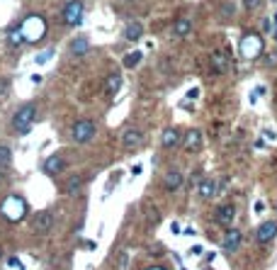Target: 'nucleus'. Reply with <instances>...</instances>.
Masks as SVG:
<instances>
[{
  "mask_svg": "<svg viewBox=\"0 0 277 270\" xmlns=\"http://www.w3.org/2000/svg\"><path fill=\"white\" fill-rule=\"evenodd\" d=\"M236 219V207L233 204H221L216 212V224L221 226H231V221Z\"/></svg>",
  "mask_w": 277,
  "mask_h": 270,
  "instance_id": "10",
  "label": "nucleus"
},
{
  "mask_svg": "<svg viewBox=\"0 0 277 270\" xmlns=\"http://www.w3.org/2000/svg\"><path fill=\"white\" fill-rule=\"evenodd\" d=\"M20 27H22L24 42H39V39L46 34V25H44V20H42V17H37V15L27 17Z\"/></svg>",
  "mask_w": 277,
  "mask_h": 270,
  "instance_id": "2",
  "label": "nucleus"
},
{
  "mask_svg": "<svg viewBox=\"0 0 277 270\" xmlns=\"http://www.w3.org/2000/svg\"><path fill=\"white\" fill-rule=\"evenodd\" d=\"M64 168H66V163H64L61 156H51V158L44 163V173H46V175H59Z\"/></svg>",
  "mask_w": 277,
  "mask_h": 270,
  "instance_id": "13",
  "label": "nucleus"
},
{
  "mask_svg": "<svg viewBox=\"0 0 277 270\" xmlns=\"http://www.w3.org/2000/svg\"><path fill=\"white\" fill-rule=\"evenodd\" d=\"M183 183H185V180H183V173H180V171H170V173H165V178H163L165 190H178Z\"/></svg>",
  "mask_w": 277,
  "mask_h": 270,
  "instance_id": "14",
  "label": "nucleus"
},
{
  "mask_svg": "<svg viewBox=\"0 0 277 270\" xmlns=\"http://www.w3.org/2000/svg\"><path fill=\"white\" fill-rule=\"evenodd\" d=\"M260 2H263V0H243V7H246L248 12H255V10L260 7Z\"/></svg>",
  "mask_w": 277,
  "mask_h": 270,
  "instance_id": "28",
  "label": "nucleus"
},
{
  "mask_svg": "<svg viewBox=\"0 0 277 270\" xmlns=\"http://www.w3.org/2000/svg\"><path fill=\"white\" fill-rule=\"evenodd\" d=\"M27 214V204H24V200L22 197H7L5 200V204H2V217H7L10 221H20L22 217Z\"/></svg>",
  "mask_w": 277,
  "mask_h": 270,
  "instance_id": "3",
  "label": "nucleus"
},
{
  "mask_svg": "<svg viewBox=\"0 0 277 270\" xmlns=\"http://www.w3.org/2000/svg\"><path fill=\"white\" fill-rule=\"evenodd\" d=\"M141 34H143V25H141V22H129V25H127V29H124V37H127L129 42H137V39H141Z\"/></svg>",
  "mask_w": 277,
  "mask_h": 270,
  "instance_id": "19",
  "label": "nucleus"
},
{
  "mask_svg": "<svg viewBox=\"0 0 277 270\" xmlns=\"http://www.w3.org/2000/svg\"><path fill=\"white\" fill-rule=\"evenodd\" d=\"M129 2H134V0H129Z\"/></svg>",
  "mask_w": 277,
  "mask_h": 270,
  "instance_id": "33",
  "label": "nucleus"
},
{
  "mask_svg": "<svg viewBox=\"0 0 277 270\" xmlns=\"http://www.w3.org/2000/svg\"><path fill=\"white\" fill-rule=\"evenodd\" d=\"M80 20H83V2L80 0H70L69 5L64 7V22L69 27H75V25H80Z\"/></svg>",
  "mask_w": 277,
  "mask_h": 270,
  "instance_id": "6",
  "label": "nucleus"
},
{
  "mask_svg": "<svg viewBox=\"0 0 277 270\" xmlns=\"http://www.w3.org/2000/svg\"><path fill=\"white\" fill-rule=\"evenodd\" d=\"M173 32H175V37H187V34L192 32V22H190L187 17H180V20L175 22Z\"/></svg>",
  "mask_w": 277,
  "mask_h": 270,
  "instance_id": "20",
  "label": "nucleus"
},
{
  "mask_svg": "<svg viewBox=\"0 0 277 270\" xmlns=\"http://www.w3.org/2000/svg\"><path fill=\"white\" fill-rule=\"evenodd\" d=\"M7 42H10L12 47H20V44L24 42V34H22V27H12V29L7 32Z\"/></svg>",
  "mask_w": 277,
  "mask_h": 270,
  "instance_id": "21",
  "label": "nucleus"
},
{
  "mask_svg": "<svg viewBox=\"0 0 277 270\" xmlns=\"http://www.w3.org/2000/svg\"><path fill=\"white\" fill-rule=\"evenodd\" d=\"M34 120H37V107H34V105H22V107L15 112V117H12V127H15L17 134H27V132L32 129Z\"/></svg>",
  "mask_w": 277,
  "mask_h": 270,
  "instance_id": "1",
  "label": "nucleus"
},
{
  "mask_svg": "<svg viewBox=\"0 0 277 270\" xmlns=\"http://www.w3.org/2000/svg\"><path fill=\"white\" fill-rule=\"evenodd\" d=\"M185 148L187 151H200L202 148V132L200 129H190L185 134Z\"/></svg>",
  "mask_w": 277,
  "mask_h": 270,
  "instance_id": "12",
  "label": "nucleus"
},
{
  "mask_svg": "<svg viewBox=\"0 0 277 270\" xmlns=\"http://www.w3.org/2000/svg\"><path fill=\"white\" fill-rule=\"evenodd\" d=\"M7 93H10V80L7 78H0V102L7 100Z\"/></svg>",
  "mask_w": 277,
  "mask_h": 270,
  "instance_id": "25",
  "label": "nucleus"
},
{
  "mask_svg": "<svg viewBox=\"0 0 277 270\" xmlns=\"http://www.w3.org/2000/svg\"><path fill=\"white\" fill-rule=\"evenodd\" d=\"M241 244H243V234H241L238 229H229V231L224 234V239H221V248H224L226 253H236V251L241 248Z\"/></svg>",
  "mask_w": 277,
  "mask_h": 270,
  "instance_id": "7",
  "label": "nucleus"
},
{
  "mask_svg": "<svg viewBox=\"0 0 277 270\" xmlns=\"http://www.w3.org/2000/svg\"><path fill=\"white\" fill-rule=\"evenodd\" d=\"M211 66L216 73H226L229 71V59H226V54L224 51H214L211 54Z\"/></svg>",
  "mask_w": 277,
  "mask_h": 270,
  "instance_id": "15",
  "label": "nucleus"
},
{
  "mask_svg": "<svg viewBox=\"0 0 277 270\" xmlns=\"http://www.w3.org/2000/svg\"><path fill=\"white\" fill-rule=\"evenodd\" d=\"M275 209H277V204H275Z\"/></svg>",
  "mask_w": 277,
  "mask_h": 270,
  "instance_id": "34",
  "label": "nucleus"
},
{
  "mask_svg": "<svg viewBox=\"0 0 277 270\" xmlns=\"http://www.w3.org/2000/svg\"><path fill=\"white\" fill-rule=\"evenodd\" d=\"M122 144L127 146V148H137L143 144V132L141 129H127L124 136H122Z\"/></svg>",
  "mask_w": 277,
  "mask_h": 270,
  "instance_id": "11",
  "label": "nucleus"
},
{
  "mask_svg": "<svg viewBox=\"0 0 277 270\" xmlns=\"http://www.w3.org/2000/svg\"><path fill=\"white\" fill-rule=\"evenodd\" d=\"M275 22H277V15H275Z\"/></svg>",
  "mask_w": 277,
  "mask_h": 270,
  "instance_id": "32",
  "label": "nucleus"
},
{
  "mask_svg": "<svg viewBox=\"0 0 277 270\" xmlns=\"http://www.w3.org/2000/svg\"><path fill=\"white\" fill-rule=\"evenodd\" d=\"M127 266V253H122V258H119V268H124Z\"/></svg>",
  "mask_w": 277,
  "mask_h": 270,
  "instance_id": "30",
  "label": "nucleus"
},
{
  "mask_svg": "<svg viewBox=\"0 0 277 270\" xmlns=\"http://www.w3.org/2000/svg\"><path fill=\"white\" fill-rule=\"evenodd\" d=\"M51 226H54V214H51V212H39V214L34 217V221H32L34 234H49Z\"/></svg>",
  "mask_w": 277,
  "mask_h": 270,
  "instance_id": "8",
  "label": "nucleus"
},
{
  "mask_svg": "<svg viewBox=\"0 0 277 270\" xmlns=\"http://www.w3.org/2000/svg\"><path fill=\"white\" fill-rule=\"evenodd\" d=\"M88 49H90V42L85 37H78V39L70 42V54L73 56H83V54H88Z\"/></svg>",
  "mask_w": 277,
  "mask_h": 270,
  "instance_id": "18",
  "label": "nucleus"
},
{
  "mask_svg": "<svg viewBox=\"0 0 277 270\" xmlns=\"http://www.w3.org/2000/svg\"><path fill=\"white\" fill-rule=\"evenodd\" d=\"M263 54V39L258 34H246L241 39V56L243 59H258Z\"/></svg>",
  "mask_w": 277,
  "mask_h": 270,
  "instance_id": "4",
  "label": "nucleus"
},
{
  "mask_svg": "<svg viewBox=\"0 0 277 270\" xmlns=\"http://www.w3.org/2000/svg\"><path fill=\"white\" fill-rule=\"evenodd\" d=\"M151 270H163V268H151Z\"/></svg>",
  "mask_w": 277,
  "mask_h": 270,
  "instance_id": "31",
  "label": "nucleus"
},
{
  "mask_svg": "<svg viewBox=\"0 0 277 270\" xmlns=\"http://www.w3.org/2000/svg\"><path fill=\"white\" fill-rule=\"evenodd\" d=\"M233 10H236V7H233L231 2H226V5L221 7V17H224V20H231V17H233Z\"/></svg>",
  "mask_w": 277,
  "mask_h": 270,
  "instance_id": "27",
  "label": "nucleus"
},
{
  "mask_svg": "<svg viewBox=\"0 0 277 270\" xmlns=\"http://www.w3.org/2000/svg\"><path fill=\"white\" fill-rule=\"evenodd\" d=\"M12 163V151L7 146H0V168H7Z\"/></svg>",
  "mask_w": 277,
  "mask_h": 270,
  "instance_id": "23",
  "label": "nucleus"
},
{
  "mask_svg": "<svg viewBox=\"0 0 277 270\" xmlns=\"http://www.w3.org/2000/svg\"><path fill=\"white\" fill-rule=\"evenodd\" d=\"M51 54H54V51H44V54H39V56H37V64H44V61H49V59H51Z\"/></svg>",
  "mask_w": 277,
  "mask_h": 270,
  "instance_id": "29",
  "label": "nucleus"
},
{
  "mask_svg": "<svg viewBox=\"0 0 277 270\" xmlns=\"http://www.w3.org/2000/svg\"><path fill=\"white\" fill-rule=\"evenodd\" d=\"M258 241L260 244H270L273 239L277 236V221H273V219H268V221H263L260 226H258Z\"/></svg>",
  "mask_w": 277,
  "mask_h": 270,
  "instance_id": "9",
  "label": "nucleus"
},
{
  "mask_svg": "<svg viewBox=\"0 0 277 270\" xmlns=\"http://www.w3.org/2000/svg\"><path fill=\"white\" fill-rule=\"evenodd\" d=\"M197 193H200L202 200H211L216 195V180H202L200 188H197Z\"/></svg>",
  "mask_w": 277,
  "mask_h": 270,
  "instance_id": "17",
  "label": "nucleus"
},
{
  "mask_svg": "<svg viewBox=\"0 0 277 270\" xmlns=\"http://www.w3.org/2000/svg\"><path fill=\"white\" fill-rule=\"evenodd\" d=\"M92 136H95V122H90V120L75 122V127H73V141H75V144H85V141H90Z\"/></svg>",
  "mask_w": 277,
  "mask_h": 270,
  "instance_id": "5",
  "label": "nucleus"
},
{
  "mask_svg": "<svg viewBox=\"0 0 277 270\" xmlns=\"http://www.w3.org/2000/svg\"><path fill=\"white\" fill-rule=\"evenodd\" d=\"M119 88H122V75H119V73H112V75L107 78V93L115 95Z\"/></svg>",
  "mask_w": 277,
  "mask_h": 270,
  "instance_id": "22",
  "label": "nucleus"
},
{
  "mask_svg": "<svg viewBox=\"0 0 277 270\" xmlns=\"http://www.w3.org/2000/svg\"><path fill=\"white\" fill-rule=\"evenodd\" d=\"M141 56H143L141 51H134V54H129V56L124 59V66H127V68H134L138 61H141Z\"/></svg>",
  "mask_w": 277,
  "mask_h": 270,
  "instance_id": "24",
  "label": "nucleus"
},
{
  "mask_svg": "<svg viewBox=\"0 0 277 270\" xmlns=\"http://www.w3.org/2000/svg\"><path fill=\"white\" fill-rule=\"evenodd\" d=\"M161 144H163L165 148L178 146V144H180V132H178V129H173V127H170V129H165L163 136H161Z\"/></svg>",
  "mask_w": 277,
  "mask_h": 270,
  "instance_id": "16",
  "label": "nucleus"
},
{
  "mask_svg": "<svg viewBox=\"0 0 277 270\" xmlns=\"http://www.w3.org/2000/svg\"><path fill=\"white\" fill-rule=\"evenodd\" d=\"M80 183H83V180H80L78 175H73V178L69 180V185H66V193H69V195H73V193L80 188Z\"/></svg>",
  "mask_w": 277,
  "mask_h": 270,
  "instance_id": "26",
  "label": "nucleus"
}]
</instances>
